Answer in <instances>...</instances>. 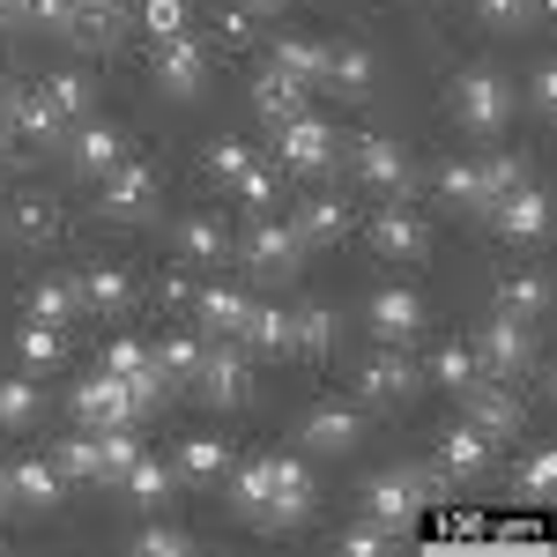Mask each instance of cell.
Listing matches in <instances>:
<instances>
[{"instance_id":"cell-26","label":"cell","mask_w":557,"mask_h":557,"mask_svg":"<svg viewBox=\"0 0 557 557\" xmlns=\"http://www.w3.org/2000/svg\"><path fill=\"white\" fill-rule=\"evenodd\" d=\"M75 298H83V312H104V320H120L134 305V283L120 275V268H89V275H75Z\"/></svg>"},{"instance_id":"cell-5","label":"cell","mask_w":557,"mask_h":557,"mask_svg":"<svg viewBox=\"0 0 557 557\" xmlns=\"http://www.w3.org/2000/svg\"><path fill=\"white\" fill-rule=\"evenodd\" d=\"M194 394H201L209 409H238V401L253 394V357H246V349H201Z\"/></svg>"},{"instance_id":"cell-29","label":"cell","mask_w":557,"mask_h":557,"mask_svg":"<svg viewBox=\"0 0 557 557\" xmlns=\"http://www.w3.org/2000/svg\"><path fill=\"white\" fill-rule=\"evenodd\" d=\"M201 349H209V335H164V343L149 349V364H157V380H178V386H194V372H201Z\"/></svg>"},{"instance_id":"cell-56","label":"cell","mask_w":557,"mask_h":557,"mask_svg":"<svg viewBox=\"0 0 557 557\" xmlns=\"http://www.w3.org/2000/svg\"><path fill=\"white\" fill-rule=\"evenodd\" d=\"M0 164H8V134H0Z\"/></svg>"},{"instance_id":"cell-16","label":"cell","mask_w":557,"mask_h":557,"mask_svg":"<svg viewBox=\"0 0 557 557\" xmlns=\"http://www.w3.org/2000/svg\"><path fill=\"white\" fill-rule=\"evenodd\" d=\"M491 215H498V238L535 246V238H543V223H550V201H543L535 186H513V194H498V201H491Z\"/></svg>"},{"instance_id":"cell-52","label":"cell","mask_w":557,"mask_h":557,"mask_svg":"<svg viewBox=\"0 0 557 557\" xmlns=\"http://www.w3.org/2000/svg\"><path fill=\"white\" fill-rule=\"evenodd\" d=\"M386 535H394V528H380V520H357V528H343V535H335V543H343V550H386Z\"/></svg>"},{"instance_id":"cell-24","label":"cell","mask_w":557,"mask_h":557,"mask_svg":"<svg viewBox=\"0 0 557 557\" xmlns=\"http://www.w3.org/2000/svg\"><path fill=\"white\" fill-rule=\"evenodd\" d=\"M469 424L483 431V438H513V431H520V401L506 394V386H483V380H475L469 386Z\"/></svg>"},{"instance_id":"cell-10","label":"cell","mask_w":557,"mask_h":557,"mask_svg":"<svg viewBox=\"0 0 557 557\" xmlns=\"http://www.w3.org/2000/svg\"><path fill=\"white\" fill-rule=\"evenodd\" d=\"M201 75H209V45L194 38V30L157 45V83H164V97H194Z\"/></svg>"},{"instance_id":"cell-12","label":"cell","mask_w":557,"mask_h":557,"mask_svg":"<svg viewBox=\"0 0 557 557\" xmlns=\"http://www.w3.org/2000/svg\"><path fill=\"white\" fill-rule=\"evenodd\" d=\"M357 438H364V417H357L349 401H312V409H305V446H312V454H349Z\"/></svg>"},{"instance_id":"cell-36","label":"cell","mask_w":557,"mask_h":557,"mask_svg":"<svg viewBox=\"0 0 557 557\" xmlns=\"http://www.w3.org/2000/svg\"><path fill=\"white\" fill-rule=\"evenodd\" d=\"M178 475H186V483L231 475V446H223V438H186V446H178Z\"/></svg>"},{"instance_id":"cell-1","label":"cell","mask_w":557,"mask_h":557,"mask_svg":"<svg viewBox=\"0 0 557 557\" xmlns=\"http://www.w3.org/2000/svg\"><path fill=\"white\" fill-rule=\"evenodd\" d=\"M364 520H380V528H401V520H417L438 498V469H386V475H364Z\"/></svg>"},{"instance_id":"cell-7","label":"cell","mask_w":557,"mask_h":557,"mask_svg":"<svg viewBox=\"0 0 557 557\" xmlns=\"http://www.w3.org/2000/svg\"><path fill=\"white\" fill-rule=\"evenodd\" d=\"M475 364H483L491 380H520V372L535 364L528 327H520V320H506V312H491V320H483V343H475Z\"/></svg>"},{"instance_id":"cell-22","label":"cell","mask_w":557,"mask_h":557,"mask_svg":"<svg viewBox=\"0 0 557 557\" xmlns=\"http://www.w3.org/2000/svg\"><path fill=\"white\" fill-rule=\"evenodd\" d=\"M231 498H238V513L268 528V498H275V454H253V461H238L231 469Z\"/></svg>"},{"instance_id":"cell-34","label":"cell","mask_w":557,"mask_h":557,"mask_svg":"<svg viewBox=\"0 0 557 557\" xmlns=\"http://www.w3.org/2000/svg\"><path fill=\"white\" fill-rule=\"evenodd\" d=\"M45 104L60 112V127H67V120L83 127V120H89V83H83V67H60V75H45Z\"/></svg>"},{"instance_id":"cell-9","label":"cell","mask_w":557,"mask_h":557,"mask_svg":"<svg viewBox=\"0 0 557 557\" xmlns=\"http://www.w3.org/2000/svg\"><path fill=\"white\" fill-rule=\"evenodd\" d=\"M438 483H475V475L491 469V438L475 424H454V431H438Z\"/></svg>"},{"instance_id":"cell-8","label":"cell","mask_w":557,"mask_h":557,"mask_svg":"<svg viewBox=\"0 0 557 557\" xmlns=\"http://www.w3.org/2000/svg\"><path fill=\"white\" fill-rule=\"evenodd\" d=\"M75 424L112 431V424H141V417H134L127 386L112 380V372H89V380H75Z\"/></svg>"},{"instance_id":"cell-35","label":"cell","mask_w":557,"mask_h":557,"mask_svg":"<svg viewBox=\"0 0 557 557\" xmlns=\"http://www.w3.org/2000/svg\"><path fill=\"white\" fill-rule=\"evenodd\" d=\"M75 312H83V298H75V283H60V275H52V283H38V290H30V305H23V320H45V327H67Z\"/></svg>"},{"instance_id":"cell-2","label":"cell","mask_w":557,"mask_h":557,"mask_svg":"<svg viewBox=\"0 0 557 557\" xmlns=\"http://www.w3.org/2000/svg\"><path fill=\"white\" fill-rule=\"evenodd\" d=\"M335 141H343V134L305 104L298 120H283V127H275V164H283V172H298V178H320L327 164H335Z\"/></svg>"},{"instance_id":"cell-53","label":"cell","mask_w":557,"mask_h":557,"mask_svg":"<svg viewBox=\"0 0 557 557\" xmlns=\"http://www.w3.org/2000/svg\"><path fill=\"white\" fill-rule=\"evenodd\" d=\"M528 104H535V112H557V67H535V75H528Z\"/></svg>"},{"instance_id":"cell-55","label":"cell","mask_w":557,"mask_h":557,"mask_svg":"<svg viewBox=\"0 0 557 557\" xmlns=\"http://www.w3.org/2000/svg\"><path fill=\"white\" fill-rule=\"evenodd\" d=\"M0 23H23V0H0Z\"/></svg>"},{"instance_id":"cell-11","label":"cell","mask_w":557,"mask_h":557,"mask_svg":"<svg viewBox=\"0 0 557 557\" xmlns=\"http://www.w3.org/2000/svg\"><path fill=\"white\" fill-rule=\"evenodd\" d=\"M312 513V469H305L298 454H275V498H268V535L275 528H298Z\"/></svg>"},{"instance_id":"cell-31","label":"cell","mask_w":557,"mask_h":557,"mask_svg":"<svg viewBox=\"0 0 557 557\" xmlns=\"http://www.w3.org/2000/svg\"><path fill=\"white\" fill-rule=\"evenodd\" d=\"M15 357H23V372H52V364L67 357V335L45 327V320H23V327H15Z\"/></svg>"},{"instance_id":"cell-45","label":"cell","mask_w":557,"mask_h":557,"mask_svg":"<svg viewBox=\"0 0 557 557\" xmlns=\"http://www.w3.org/2000/svg\"><path fill=\"white\" fill-rule=\"evenodd\" d=\"M134 550L178 557V550H194V535H186V528H164V520H141V528H134Z\"/></svg>"},{"instance_id":"cell-19","label":"cell","mask_w":557,"mask_h":557,"mask_svg":"<svg viewBox=\"0 0 557 557\" xmlns=\"http://www.w3.org/2000/svg\"><path fill=\"white\" fill-rule=\"evenodd\" d=\"M238 349H246V357H290V312H283V305H246Z\"/></svg>"},{"instance_id":"cell-30","label":"cell","mask_w":557,"mask_h":557,"mask_svg":"<svg viewBox=\"0 0 557 557\" xmlns=\"http://www.w3.org/2000/svg\"><path fill=\"white\" fill-rule=\"evenodd\" d=\"M335 349V312L327 305H298L290 312V357H327Z\"/></svg>"},{"instance_id":"cell-18","label":"cell","mask_w":557,"mask_h":557,"mask_svg":"<svg viewBox=\"0 0 557 557\" xmlns=\"http://www.w3.org/2000/svg\"><path fill=\"white\" fill-rule=\"evenodd\" d=\"M0 134H23V141H52V134H60V112L45 104V89H8V97H0Z\"/></svg>"},{"instance_id":"cell-54","label":"cell","mask_w":557,"mask_h":557,"mask_svg":"<svg viewBox=\"0 0 557 557\" xmlns=\"http://www.w3.org/2000/svg\"><path fill=\"white\" fill-rule=\"evenodd\" d=\"M238 8H246V15H275L283 0H238Z\"/></svg>"},{"instance_id":"cell-28","label":"cell","mask_w":557,"mask_h":557,"mask_svg":"<svg viewBox=\"0 0 557 557\" xmlns=\"http://www.w3.org/2000/svg\"><path fill=\"white\" fill-rule=\"evenodd\" d=\"M305 97H312V89H298L290 75H275V67H260V83H253V112L268 120V127L298 120V112H305Z\"/></svg>"},{"instance_id":"cell-47","label":"cell","mask_w":557,"mask_h":557,"mask_svg":"<svg viewBox=\"0 0 557 557\" xmlns=\"http://www.w3.org/2000/svg\"><path fill=\"white\" fill-rule=\"evenodd\" d=\"M231 186H238V201H246V209H275V172H268V164H246V172L231 178Z\"/></svg>"},{"instance_id":"cell-17","label":"cell","mask_w":557,"mask_h":557,"mask_svg":"<svg viewBox=\"0 0 557 557\" xmlns=\"http://www.w3.org/2000/svg\"><path fill=\"white\" fill-rule=\"evenodd\" d=\"M149 201H157V172L134 164V157H120V164L104 172V215H149Z\"/></svg>"},{"instance_id":"cell-41","label":"cell","mask_w":557,"mask_h":557,"mask_svg":"<svg viewBox=\"0 0 557 557\" xmlns=\"http://www.w3.org/2000/svg\"><path fill=\"white\" fill-rule=\"evenodd\" d=\"M38 409H45L38 380H0V431H23V424H38Z\"/></svg>"},{"instance_id":"cell-42","label":"cell","mask_w":557,"mask_h":557,"mask_svg":"<svg viewBox=\"0 0 557 557\" xmlns=\"http://www.w3.org/2000/svg\"><path fill=\"white\" fill-rule=\"evenodd\" d=\"M186 0H141V38L149 45H164V38H186Z\"/></svg>"},{"instance_id":"cell-46","label":"cell","mask_w":557,"mask_h":557,"mask_svg":"<svg viewBox=\"0 0 557 557\" xmlns=\"http://www.w3.org/2000/svg\"><path fill=\"white\" fill-rule=\"evenodd\" d=\"M97 372H112V380H141V372H157V364H149V349L134 343V335H120V343L104 349V364H97Z\"/></svg>"},{"instance_id":"cell-4","label":"cell","mask_w":557,"mask_h":557,"mask_svg":"<svg viewBox=\"0 0 557 557\" xmlns=\"http://www.w3.org/2000/svg\"><path fill=\"white\" fill-rule=\"evenodd\" d=\"M364 238H372L380 260H417L431 246V223L417 209H401V194H386L380 209H372V223H364Z\"/></svg>"},{"instance_id":"cell-23","label":"cell","mask_w":557,"mask_h":557,"mask_svg":"<svg viewBox=\"0 0 557 557\" xmlns=\"http://www.w3.org/2000/svg\"><path fill=\"white\" fill-rule=\"evenodd\" d=\"M268 67H275V75H290L298 89H320V83H327V45H312V38H275Z\"/></svg>"},{"instance_id":"cell-32","label":"cell","mask_w":557,"mask_h":557,"mask_svg":"<svg viewBox=\"0 0 557 557\" xmlns=\"http://www.w3.org/2000/svg\"><path fill=\"white\" fill-rule=\"evenodd\" d=\"M327 89L364 97V89H372V52H364V45H327Z\"/></svg>"},{"instance_id":"cell-13","label":"cell","mask_w":557,"mask_h":557,"mask_svg":"<svg viewBox=\"0 0 557 557\" xmlns=\"http://www.w3.org/2000/svg\"><path fill=\"white\" fill-rule=\"evenodd\" d=\"M364 320H372L380 343H417V327H424V298H417V290H372Z\"/></svg>"},{"instance_id":"cell-48","label":"cell","mask_w":557,"mask_h":557,"mask_svg":"<svg viewBox=\"0 0 557 557\" xmlns=\"http://www.w3.org/2000/svg\"><path fill=\"white\" fill-rule=\"evenodd\" d=\"M8 231H15V238H52V231H60V215L45 209V201H15Z\"/></svg>"},{"instance_id":"cell-33","label":"cell","mask_w":557,"mask_h":557,"mask_svg":"<svg viewBox=\"0 0 557 557\" xmlns=\"http://www.w3.org/2000/svg\"><path fill=\"white\" fill-rule=\"evenodd\" d=\"M543 305H550V290H543V275H528V268L498 283V312L520 320V327H528V320H543Z\"/></svg>"},{"instance_id":"cell-39","label":"cell","mask_w":557,"mask_h":557,"mask_svg":"<svg viewBox=\"0 0 557 557\" xmlns=\"http://www.w3.org/2000/svg\"><path fill=\"white\" fill-rule=\"evenodd\" d=\"M431 380L446 386V394H469V386L483 380V364H475V349H461V343H438V357H431Z\"/></svg>"},{"instance_id":"cell-38","label":"cell","mask_w":557,"mask_h":557,"mask_svg":"<svg viewBox=\"0 0 557 557\" xmlns=\"http://www.w3.org/2000/svg\"><path fill=\"white\" fill-rule=\"evenodd\" d=\"M178 246H186V260H231V231L215 215H186L178 223Z\"/></svg>"},{"instance_id":"cell-20","label":"cell","mask_w":557,"mask_h":557,"mask_svg":"<svg viewBox=\"0 0 557 557\" xmlns=\"http://www.w3.org/2000/svg\"><path fill=\"white\" fill-rule=\"evenodd\" d=\"M246 290H223V283H209V290H186V320H201V335H238V320H246Z\"/></svg>"},{"instance_id":"cell-3","label":"cell","mask_w":557,"mask_h":557,"mask_svg":"<svg viewBox=\"0 0 557 557\" xmlns=\"http://www.w3.org/2000/svg\"><path fill=\"white\" fill-rule=\"evenodd\" d=\"M454 112H461V127H469V134L498 141V134H506V120H513V89L498 83L491 67H469V75L454 83Z\"/></svg>"},{"instance_id":"cell-40","label":"cell","mask_w":557,"mask_h":557,"mask_svg":"<svg viewBox=\"0 0 557 557\" xmlns=\"http://www.w3.org/2000/svg\"><path fill=\"white\" fill-rule=\"evenodd\" d=\"M52 469L75 475V483H97V469H104V454H97V431H75V438H60V454H52Z\"/></svg>"},{"instance_id":"cell-21","label":"cell","mask_w":557,"mask_h":557,"mask_svg":"<svg viewBox=\"0 0 557 557\" xmlns=\"http://www.w3.org/2000/svg\"><path fill=\"white\" fill-rule=\"evenodd\" d=\"M357 386H364V401H401L417 386V364L401 357V343H380V357L357 372Z\"/></svg>"},{"instance_id":"cell-15","label":"cell","mask_w":557,"mask_h":557,"mask_svg":"<svg viewBox=\"0 0 557 557\" xmlns=\"http://www.w3.org/2000/svg\"><path fill=\"white\" fill-rule=\"evenodd\" d=\"M357 178L380 186V194H409V157H401V141H386V134H357Z\"/></svg>"},{"instance_id":"cell-25","label":"cell","mask_w":557,"mask_h":557,"mask_svg":"<svg viewBox=\"0 0 557 557\" xmlns=\"http://www.w3.org/2000/svg\"><path fill=\"white\" fill-rule=\"evenodd\" d=\"M290 231H298L305 246H335V238L349 231V209L335 201V194H305V201H298V223H290Z\"/></svg>"},{"instance_id":"cell-14","label":"cell","mask_w":557,"mask_h":557,"mask_svg":"<svg viewBox=\"0 0 557 557\" xmlns=\"http://www.w3.org/2000/svg\"><path fill=\"white\" fill-rule=\"evenodd\" d=\"M0 491H8V498H15L23 513H52V506H60V469H52V461H30V454H23V461H8Z\"/></svg>"},{"instance_id":"cell-51","label":"cell","mask_w":557,"mask_h":557,"mask_svg":"<svg viewBox=\"0 0 557 557\" xmlns=\"http://www.w3.org/2000/svg\"><path fill=\"white\" fill-rule=\"evenodd\" d=\"M550 483H557V454H528V469H520V491H528V498H550Z\"/></svg>"},{"instance_id":"cell-44","label":"cell","mask_w":557,"mask_h":557,"mask_svg":"<svg viewBox=\"0 0 557 557\" xmlns=\"http://www.w3.org/2000/svg\"><path fill=\"white\" fill-rule=\"evenodd\" d=\"M438 194H446L454 209H483V172H475V164H446V172H438Z\"/></svg>"},{"instance_id":"cell-49","label":"cell","mask_w":557,"mask_h":557,"mask_svg":"<svg viewBox=\"0 0 557 557\" xmlns=\"http://www.w3.org/2000/svg\"><path fill=\"white\" fill-rule=\"evenodd\" d=\"M246 164H253V149H246V141H238V134H223V141H215V149H209V172L223 178V186H231V178L246 172Z\"/></svg>"},{"instance_id":"cell-6","label":"cell","mask_w":557,"mask_h":557,"mask_svg":"<svg viewBox=\"0 0 557 557\" xmlns=\"http://www.w3.org/2000/svg\"><path fill=\"white\" fill-rule=\"evenodd\" d=\"M238 260H246V268H260V275H290V268L305 260V238L290 231V223H275V215L260 209L253 231L238 238Z\"/></svg>"},{"instance_id":"cell-37","label":"cell","mask_w":557,"mask_h":557,"mask_svg":"<svg viewBox=\"0 0 557 557\" xmlns=\"http://www.w3.org/2000/svg\"><path fill=\"white\" fill-rule=\"evenodd\" d=\"M120 491L141 498V513H149V506H164V498H172V469H164V461H149V454H134V469L120 475Z\"/></svg>"},{"instance_id":"cell-50","label":"cell","mask_w":557,"mask_h":557,"mask_svg":"<svg viewBox=\"0 0 557 557\" xmlns=\"http://www.w3.org/2000/svg\"><path fill=\"white\" fill-rule=\"evenodd\" d=\"M475 15L491 30H528V0H475Z\"/></svg>"},{"instance_id":"cell-27","label":"cell","mask_w":557,"mask_h":557,"mask_svg":"<svg viewBox=\"0 0 557 557\" xmlns=\"http://www.w3.org/2000/svg\"><path fill=\"white\" fill-rule=\"evenodd\" d=\"M120 157H127V134L83 120V134H75V172H83V178H104L112 164H120Z\"/></svg>"},{"instance_id":"cell-43","label":"cell","mask_w":557,"mask_h":557,"mask_svg":"<svg viewBox=\"0 0 557 557\" xmlns=\"http://www.w3.org/2000/svg\"><path fill=\"white\" fill-rule=\"evenodd\" d=\"M475 172H483V209H491L498 194H513V186H528V164H520V157H506V149H491V157H483Z\"/></svg>"}]
</instances>
